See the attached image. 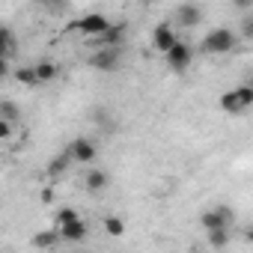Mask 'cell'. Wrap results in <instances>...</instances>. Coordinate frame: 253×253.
<instances>
[{"mask_svg":"<svg viewBox=\"0 0 253 253\" xmlns=\"http://www.w3.org/2000/svg\"><path fill=\"white\" fill-rule=\"evenodd\" d=\"M203 18H206V12H203L200 3H194V0H185V3H179L176 12H173V24L182 27V30H194V27H200Z\"/></svg>","mask_w":253,"mask_h":253,"instance_id":"8992f818","label":"cell"},{"mask_svg":"<svg viewBox=\"0 0 253 253\" xmlns=\"http://www.w3.org/2000/svg\"><path fill=\"white\" fill-rule=\"evenodd\" d=\"M250 39H253V15L244 12V18H241V30H238V42H250Z\"/></svg>","mask_w":253,"mask_h":253,"instance_id":"d6986e66","label":"cell"},{"mask_svg":"<svg viewBox=\"0 0 253 253\" xmlns=\"http://www.w3.org/2000/svg\"><path fill=\"white\" fill-rule=\"evenodd\" d=\"M0 119H6V122H21V107L15 104V101H9V98H3L0 101Z\"/></svg>","mask_w":253,"mask_h":253,"instance_id":"2e32d148","label":"cell"},{"mask_svg":"<svg viewBox=\"0 0 253 253\" xmlns=\"http://www.w3.org/2000/svg\"><path fill=\"white\" fill-rule=\"evenodd\" d=\"M232 6H235L238 12H250V9H253V0H232Z\"/></svg>","mask_w":253,"mask_h":253,"instance_id":"d4e9b609","label":"cell"},{"mask_svg":"<svg viewBox=\"0 0 253 253\" xmlns=\"http://www.w3.org/2000/svg\"><path fill=\"white\" fill-rule=\"evenodd\" d=\"M36 3H39V6H45V9H54V12H57V9H63V6H66V0H36Z\"/></svg>","mask_w":253,"mask_h":253,"instance_id":"cb8c5ba5","label":"cell"},{"mask_svg":"<svg viewBox=\"0 0 253 253\" xmlns=\"http://www.w3.org/2000/svg\"><path fill=\"white\" fill-rule=\"evenodd\" d=\"M84 188H86L89 194L107 191V188H110V173H104V170H98V167H89V170L84 173Z\"/></svg>","mask_w":253,"mask_h":253,"instance_id":"7c38bea8","label":"cell"},{"mask_svg":"<svg viewBox=\"0 0 253 253\" xmlns=\"http://www.w3.org/2000/svg\"><path fill=\"white\" fill-rule=\"evenodd\" d=\"M86 39H92V36H98V33H104L107 27H110V21L101 15V12H89V15H84V18H78V24H75Z\"/></svg>","mask_w":253,"mask_h":253,"instance_id":"9c48e42d","label":"cell"},{"mask_svg":"<svg viewBox=\"0 0 253 253\" xmlns=\"http://www.w3.org/2000/svg\"><path fill=\"white\" fill-rule=\"evenodd\" d=\"M15 81L24 84V86H42L39 78H36V69H33V66H18V69H15Z\"/></svg>","mask_w":253,"mask_h":253,"instance_id":"e0dca14e","label":"cell"},{"mask_svg":"<svg viewBox=\"0 0 253 253\" xmlns=\"http://www.w3.org/2000/svg\"><path fill=\"white\" fill-rule=\"evenodd\" d=\"M9 75V57H0V78Z\"/></svg>","mask_w":253,"mask_h":253,"instance_id":"484cf974","label":"cell"},{"mask_svg":"<svg viewBox=\"0 0 253 253\" xmlns=\"http://www.w3.org/2000/svg\"><path fill=\"white\" fill-rule=\"evenodd\" d=\"M164 60H167V69H170V72L182 75V72H188L191 63H194V48H191L185 39H176V42L164 51Z\"/></svg>","mask_w":253,"mask_h":253,"instance_id":"277c9868","label":"cell"},{"mask_svg":"<svg viewBox=\"0 0 253 253\" xmlns=\"http://www.w3.org/2000/svg\"><path fill=\"white\" fill-rule=\"evenodd\" d=\"M200 223H203L206 232H211V229H229V232H232V226H235V211H232L229 206H214V209H209V211L200 214Z\"/></svg>","mask_w":253,"mask_h":253,"instance_id":"5b68a950","label":"cell"},{"mask_svg":"<svg viewBox=\"0 0 253 253\" xmlns=\"http://www.w3.org/2000/svg\"><path fill=\"white\" fill-rule=\"evenodd\" d=\"M33 69H36L39 84H48V81H54V78L60 75V66H57L54 60H39V63H33Z\"/></svg>","mask_w":253,"mask_h":253,"instance_id":"5bb4252c","label":"cell"},{"mask_svg":"<svg viewBox=\"0 0 253 253\" xmlns=\"http://www.w3.org/2000/svg\"><path fill=\"white\" fill-rule=\"evenodd\" d=\"M238 48V33L229 27H214L211 33H206V39L200 42L203 54H229Z\"/></svg>","mask_w":253,"mask_h":253,"instance_id":"6da1fadb","label":"cell"},{"mask_svg":"<svg viewBox=\"0 0 253 253\" xmlns=\"http://www.w3.org/2000/svg\"><path fill=\"white\" fill-rule=\"evenodd\" d=\"M66 149H69V155H72V164H92V161L98 158V146H95V140H89V137H75Z\"/></svg>","mask_w":253,"mask_h":253,"instance_id":"52a82bcc","label":"cell"},{"mask_svg":"<svg viewBox=\"0 0 253 253\" xmlns=\"http://www.w3.org/2000/svg\"><path fill=\"white\" fill-rule=\"evenodd\" d=\"M57 232H60L63 241H84V238L89 235V223L78 214V217H72V220H66V223H57Z\"/></svg>","mask_w":253,"mask_h":253,"instance_id":"ba28073f","label":"cell"},{"mask_svg":"<svg viewBox=\"0 0 253 253\" xmlns=\"http://www.w3.org/2000/svg\"><path fill=\"white\" fill-rule=\"evenodd\" d=\"M250 104H253V86L250 84H241V86H235V89H229V92L220 95V110H226L232 116L247 113Z\"/></svg>","mask_w":253,"mask_h":253,"instance_id":"7a4b0ae2","label":"cell"},{"mask_svg":"<svg viewBox=\"0 0 253 253\" xmlns=\"http://www.w3.org/2000/svg\"><path fill=\"white\" fill-rule=\"evenodd\" d=\"M206 235H209V244L211 247H226L229 244V229H211Z\"/></svg>","mask_w":253,"mask_h":253,"instance_id":"44dd1931","label":"cell"},{"mask_svg":"<svg viewBox=\"0 0 253 253\" xmlns=\"http://www.w3.org/2000/svg\"><path fill=\"white\" fill-rule=\"evenodd\" d=\"M89 45H95V48H104V45H125V27L122 24H110L104 33H98V36H92V39H86Z\"/></svg>","mask_w":253,"mask_h":253,"instance_id":"30bf717a","label":"cell"},{"mask_svg":"<svg viewBox=\"0 0 253 253\" xmlns=\"http://www.w3.org/2000/svg\"><path fill=\"white\" fill-rule=\"evenodd\" d=\"M104 232H107V235H113V238H119V235L125 232L122 217H104Z\"/></svg>","mask_w":253,"mask_h":253,"instance_id":"ffe728a7","label":"cell"},{"mask_svg":"<svg viewBox=\"0 0 253 253\" xmlns=\"http://www.w3.org/2000/svg\"><path fill=\"white\" fill-rule=\"evenodd\" d=\"M60 241H63V238H60V232H57V229H48V232H39V235L33 238V244H36V247H57Z\"/></svg>","mask_w":253,"mask_h":253,"instance_id":"ac0fdd59","label":"cell"},{"mask_svg":"<svg viewBox=\"0 0 253 253\" xmlns=\"http://www.w3.org/2000/svg\"><path fill=\"white\" fill-rule=\"evenodd\" d=\"M69 167H72V155H69V149H63L60 155H54V158L48 161V176H51V179L66 176V173H69Z\"/></svg>","mask_w":253,"mask_h":253,"instance_id":"4fadbf2b","label":"cell"},{"mask_svg":"<svg viewBox=\"0 0 253 253\" xmlns=\"http://www.w3.org/2000/svg\"><path fill=\"white\" fill-rule=\"evenodd\" d=\"M15 134V122H6V119H0V140H9Z\"/></svg>","mask_w":253,"mask_h":253,"instance_id":"7402d4cb","label":"cell"},{"mask_svg":"<svg viewBox=\"0 0 253 253\" xmlns=\"http://www.w3.org/2000/svg\"><path fill=\"white\" fill-rule=\"evenodd\" d=\"M18 51V39L9 27H0V57H12Z\"/></svg>","mask_w":253,"mask_h":253,"instance_id":"9a60e30c","label":"cell"},{"mask_svg":"<svg viewBox=\"0 0 253 253\" xmlns=\"http://www.w3.org/2000/svg\"><path fill=\"white\" fill-rule=\"evenodd\" d=\"M122 48L125 45H104L89 54V69L95 72H119L122 69Z\"/></svg>","mask_w":253,"mask_h":253,"instance_id":"3957f363","label":"cell"},{"mask_svg":"<svg viewBox=\"0 0 253 253\" xmlns=\"http://www.w3.org/2000/svg\"><path fill=\"white\" fill-rule=\"evenodd\" d=\"M72 217H78V211H75V209H69V206L57 211V223H66V220H72Z\"/></svg>","mask_w":253,"mask_h":253,"instance_id":"603a6c76","label":"cell"},{"mask_svg":"<svg viewBox=\"0 0 253 253\" xmlns=\"http://www.w3.org/2000/svg\"><path fill=\"white\" fill-rule=\"evenodd\" d=\"M176 39H179V33H176L173 24H158V27L152 30V48H155L158 54H164Z\"/></svg>","mask_w":253,"mask_h":253,"instance_id":"8fae6325","label":"cell"}]
</instances>
